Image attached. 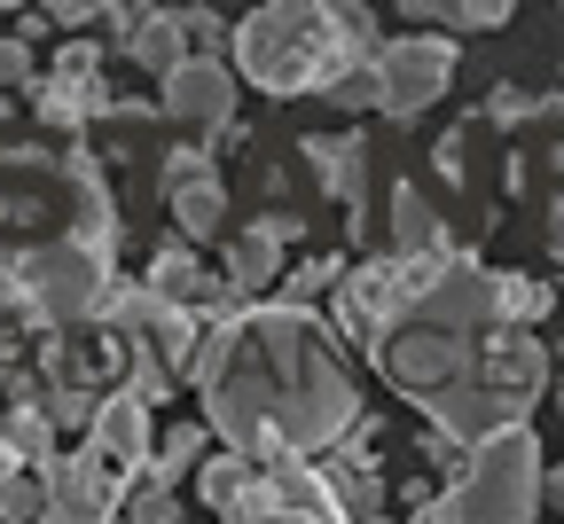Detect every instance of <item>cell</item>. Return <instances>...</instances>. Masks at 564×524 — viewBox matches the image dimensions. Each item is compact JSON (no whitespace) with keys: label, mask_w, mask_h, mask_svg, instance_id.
I'll use <instances>...</instances> for the list:
<instances>
[{"label":"cell","mask_w":564,"mask_h":524,"mask_svg":"<svg viewBox=\"0 0 564 524\" xmlns=\"http://www.w3.org/2000/svg\"><path fill=\"white\" fill-rule=\"evenodd\" d=\"M95 455L118 470V478H150V400H133V392H110L102 407H95Z\"/></svg>","instance_id":"cell-10"},{"label":"cell","mask_w":564,"mask_h":524,"mask_svg":"<svg viewBox=\"0 0 564 524\" xmlns=\"http://www.w3.org/2000/svg\"><path fill=\"white\" fill-rule=\"evenodd\" d=\"M541 501H549L541 438H533V423H518V430H494L486 446H470L463 478L440 493V516L447 524H533Z\"/></svg>","instance_id":"cell-4"},{"label":"cell","mask_w":564,"mask_h":524,"mask_svg":"<svg viewBox=\"0 0 564 524\" xmlns=\"http://www.w3.org/2000/svg\"><path fill=\"white\" fill-rule=\"evenodd\" d=\"M384 40L361 9L329 0H267L236 24V79L259 95H329L352 63H369Z\"/></svg>","instance_id":"cell-3"},{"label":"cell","mask_w":564,"mask_h":524,"mask_svg":"<svg viewBox=\"0 0 564 524\" xmlns=\"http://www.w3.org/2000/svg\"><path fill=\"white\" fill-rule=\"evenodd\" d=\"M314 165L329 173L337 196H352V165H361V133H345V141H314Z\"/></svg>","instance_id":"cell-19"},{"label":"cell","mask_w":564,"mask_h":524,"mask_svg":"<svg viewBox=\"0 0 564 524\" xmlns=\"http://www.w3.org/2000/svg\"><path fill=\"white\" fill-rule=\"evenodd\" d=\"M486 110H494V118H502V125H510V118H525V110H533V102H525V95H518V87H502V95H494V102H486Z\"/></svg>","instance_id":"cell-23"},{"label":"cell","mask_w":564,"mask_h":524,"mask_svg":"<svg viewBox=\"0 0 564 524\" xmlns=\"http://www.w3.org/2000/svg\"><path fill=\"white\" fill-rule=\"evenodd\" d=\"M274 243H282V228H251V236L228 251V282H236V290H267V282H274V266H282V251H274Z\"/></svg>","instance_id":"cell-16"},{"label":"cell","mask_w":564,"mask_h":524,"mask_svg":"<svg viewBox=\"0 0 564 524\" xmlns=\"http://www.w3.org/2000/svg\"><path fill=\"white\" fill-rule=\"evenodd\" d=\"M0 125H9V102H0Z\"/></svg>","instance_id":"cell-27"},{"label":"cell","mask_w":564,"mask_h":524,"mask_svg":"<svg viewBox=\"0 0 564 524\" xmlns=\"http://www.w3.org/2000/svg\"><path fill=\"white\" fill-rule=\"evenodd\" d=\"M549 306H556V290H549V282H525V274H502V314H510L518 329H533V321H541Z\"/></svg>","instance_id":"cell-18"},{"label":"cell","mask_w":564,"mask_h":524,"mask_svg":"<svg viewBox=\"0 0 564 524\" xmlns=\"http://www.w3.org/2000/svg\"><path fill=\"white\" fill-rule=\"evenodd\" d=\"M173 219H181V236H188V243H212V236H220V219H228L220 173H212V181H188V188H173Z\"/></svg>","instance_id":"cell-15"},{"label":"cell","mask_w":564,"mask_h":524,"mask_svg":"<svg viewBox=\"0 0 564 524\" xmlns=\"http://www.w3.org/2000/svg\"><path fill=\"white\" fill-rule=\"evenodd\" d=\"M17 290L32 297L40 321H87L102 297H110V251L70 236V243H40L17 259Z\"/></svg>","instance_id":"cell-5"},{"label":"cell","mask_w":564,"mask_h":524,"mask_svg":"<svg viewBox=\"0 0 564 524\" xmlns=\"http://www.w3.org/2000/svg\"><path fill=\"white\" fill-rule=\"evenodd\" d=\"M369 360L400 400L440 423L447 446H486L494 430L533 423V400L556 376L541 337L502 314V274H486L470 251L447 259L384 329H369Z\"/></svg>","instance_id":"cell-1"},{"label":"cell","mask_w":564,"mask_h":524,"mask_svg":"<svg viewBox=\"0 0 564 524\" xmlns=\"http://www.w3.org/2000/svg\"><path fill=\"white\" fill-rule=\"evenodd\" d=\"M556 400H564V376H556Z\"/></svg>","instance_id":"cell-28"},{"label":"cell","mask_w":564,"mask_h":524,"mask_svg":"<svg viewBox=\"0 0 564 524\" xmlns=\"http://www.w3.org/2000/svg\"><path fill=\"white\" fill-rule=\"evenodd\" d=\"M377 95H384V87H377V55H369V63H352L345 79L329 87V102H337V110H377Z\"/></svg>","instance_id":"cell-20"},{"label":"cell","mask_w":564,"mask_h":524,"mask_svg":"<svg viewBox=\"0 0 564 524\" xmlns=\"http://www.w3.org/2000/svg\"><path fill=\"white\" fill-rule=\"evenodd\" d=\"M126 55L173 79V70H181L196 47H188V24H181V17H133V24H126Z\"/></svg>","instance_id":"cell-12"},{"label":"cell","mask_w":564,"mask_h":524,"mask_svg":"<svg viewBox=\"0 0 564 524\" xmlns=\"http://www.w3.org/2000/svg\"><path fill=\"white\" fill-rule=\"evenodd\" d=\"M322 282H337V259H314V266H299L282 297H291V306H314V290H322Z\"/></svg>","instance_id":"cell-21"},{"label":"cell","mask_w":564,"mask_h":524,"mask_svg":"<svg viewBox=\"0 0 564 524\" xmlns=\"http://www.w3.org/2000/svg\"><path fill=\"white\" fill-rule=\"evenodd\" d=\"M188 384L204 400V430L243 462H314L361 423V384L337 345V329L314 306L259 297L204 329Z\"/></svg>","instance_id":"cell-2"},{"label":"cell","mask_w":564,"mask_h":524,"mask_svg":"<svg viewBox=\"0 0 564 524\" xmlns=\"http://www.w3.org/2000/svg\"><path fill=\"white\" fill-rule=\"evenodd\" d=\"M408 9L432 17V24H447V32H494V24H510L502 0H408Z\"/></svg>","instance_id":"cell-17"},{"label":"cell","mask_w":564,"mask_h":524,"mask_svg":"<svg viewBox=\"0 0 564 524\" xmlns=\"http://www.w3.org/2000/svg\"><path fill=\"white\" fill-rule=\"evenodd\" d=\"M228 524H352V516H345V501L329 493V478L314 462H267Z\"/></svg>","instance_id":"cell-6"},{"label":"cell","mask_w":564,"mask_h":524,"mask_svg":"<svg viewBox=\"0 0 564 524\" xmlns=\"http://www.w3.org/2000/svg\"><path fill=\"white\" fill-rule=\"evenodd\" d=\"M455 79V40L440 32H415V40H384L377 47V110L384 118H415V110H432Z\"/></svg>","instance_id":"cell-7"},{"label":"cell","mask_w":564,"mask_h":524,"mask_svg":"<svg viewBox=\"0 0 564 524\" xmlns=\"http://www.w3.org/2000/svg\"><path fill=\"white\" fill-rule=\"evenodd\" d=\"M251 478H259V462H243V455H228V446H220V455H204V470H196V501L228 524L236 501L251 493Z\"/></svg>","instance_id":"cell-13"},{"label":"cell","mask_w":564,"mask_h":524,"mask_svg":"<svg viewBox=\"0 0 564 524\" xmlns=\"http://www.w3.org/2000/svg\"><path fill=\"white\" fill-rule=\"evenodd\" d=\"M55 63H63V70H55L47 110H55V118H63V110H102V79H95V63H102V55H95V47H63Z\"/></svg>","instance_id":"cell-14"},{"label":"cell","mask_w":564,"mask_h":524,"mask_svg":"<svg viewBox=\"0 0 564 524\" xmlns=\"http://www.w3.org/2000/svg\"><path fill=\"white\" fill-rule=\"evenodd\" d=\"M415 524H447V516H440V501H415Z\"/></svg>","instance_id":"cell-25"},{"label":"cell","mask_w":564,"mask_h":524,"mask_svg":"<svg viewBox=\"0 0 564 524\" xmlns=\"http://www.w3.org/2000/svg\"><path fill=\"white\" fill-rule=\"evenodd\" d=\"M392 243H400V259H415V266H440V259H455L447 251V228H440V211L423 204V188H392Z\"/></svg>","instance_id":"cell-11"},{"label":"cell","mask_w":564,"mask_h":524,"mask_svg":"<svg viewBox=\"0 0 564 524\" xmlns=\"http://www.w3.org/2000/svg\"><path fill=\"white\" fill-rule=\"evenodd\" d=\"M165 118L173 125H228L236 118V63L188 55L173 79H165Z\"/></svg>","instance_id":"cell-9"},{"label":"cell","mask_w":564,"mask_h":524,"mask_svg":"<svg viewBox=\"0 0 564 524\" xmlns=\"http://www.w3.org/2000/svg\"><path fill=\"white\" fill-rule=\"evenodd\" d=\"M118 470L95 455V446H79V455H63L47 470V524H110L118 516Z\"/></svg>","instance_id":"cell-8"},{"label":"cell","mask_w":564,"mask_h":524,"mask_svg":"<svg viewBox=\"0 0 564 524\" xmlns=\"http://www.w3.org/2000/svg\"><path fill=\"white\" fill-rule=\"evenodd\" d=\"M549 501H564V470H549Z\"/></svg>","instance_id":"cell-26"},{"label":"cell","mask_w":564,"mask_h":524,"mask_svg":"<svg viewBox=\"0 0 564 524\" xmlns=\"http://www.w3.org/2000/svg\"><path fill=\"white\" fill-rule=\"evenodd\" d=\"M549 251H556V266H564V196L549 204Z\"/></svg>","instance_id":"cell-24"},{"label":"cell","mask_w":564,"mask_h":524,"mask_svg":"<svg viewBox=\"0 0 564 524\" xmlns=\"http://www.w3.org/2000/svg\"><path fill=\"white\" fill-rule=\"evenodd\" d=\"M0 79H9V87L32 79V47H24V40H0Z\"/></svg>","instance_id":"cell-22"},{"label":"cell","mask_w":564,"mask_h":524,"mask_svg":"<svg viewBox=\"0 0 564 524\" xmlns=\"http://www.w3.org/2000/svg\"><path fill=\"white\" fill-rule=\"evenodd\" d=\"M377 524H392V516H377Z\"/></svg>","instance_id":"cell-29"}]
</instances>
